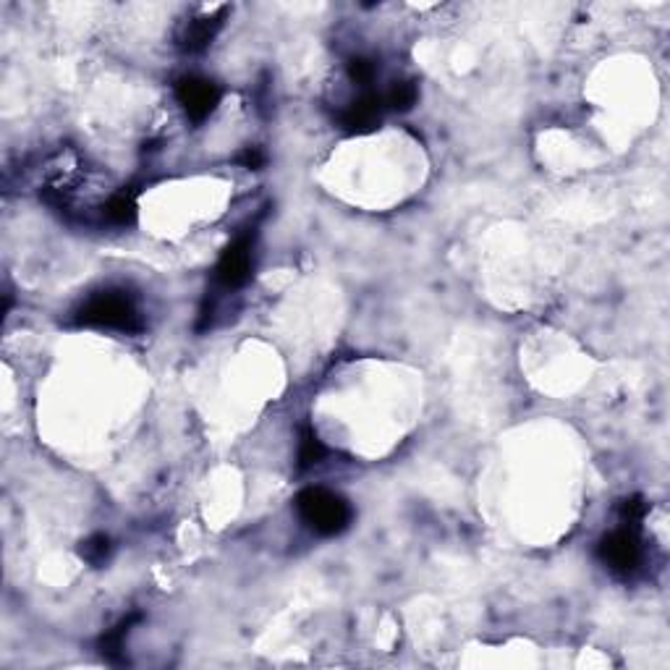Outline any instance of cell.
Returning <instances> with one entry per match:
<instances>
[{"label": "cell", "instance_id": "6da1fadb", "mask_svg": "<svg viewBox=\"0 0 670 670\" xmlns=\"http://www.w3.org/2000/svg\"><path fill=\"white\" fill-rule=\"evenodd\" d=\"M77 322L84 327L120 330V333L142 330L139 310L126 291H103V294L92 296L77 310Z\"/></svg>", "mask_w": 670, "mask_h": 670}, {"label": "cell", "instance_id": "7a4b0ae2", "mask_svg": "<svg viewBox=\"0 0 670 670\" xmlns=\"http://www.w3.org/2000/svg\"><path fill=\"white\" fill-rule=\"evenodd\" d=\"M296 509H299V516L304 518V524L319 537H335V534L346 532L352 524V506L341 495H335L325 487L302 490L296 498Z\"/></svg>", "mask_w": 670, "mask_h": 670}, {"label": "cell", "instance_id": "3957f363", "mask_svg": "<svg viewBox=\"0 0 670 670\" xmlns=\"http://www.w3.org/2000/svg\"><path fill=\"white\" fill-rule=\"evenodd\" d=\"M597 555L610 571H616L621 576H629L641 563V545H639V537H636L633 529L621 526V529H616V532H610L608 537L600 540Z\"/></svg>", "mask_w": 670, "mask_h": 670}, {"label": "cell", "instance_id": "277c9868", "mask_svg": "<svg viewBox=\"0 0 670 670\" xmlns=\"http://www.w3.org/2000/svg\"><path fill=\"white\" fill-rule=\"evenodd\" d=\"M176 100L189 119L194 123H202L218 108L220 89L215 81L202 79V77H181L176 81Z\"/></svg>", "mask_w": 670, "mask_h": 670}, {"label": "cell", "instance_id": "5b68a950", "mask_svg": "<svg viewBox=\"0 0 670 670\" xmlns=\"http://www.w3.org/2000/svg\"><path fill=\"white\" fill-rule=\"evenodd\" d=\"M254 238L238 236L220 257L218 268H215V277L223 288H238L244 285L249 276H252V265H254V254H252Z\"/></svg>", "mask_w": 670, "mask_h": 670}, {"label": "cell", "instance_id": "8992f818", "mask_svg": "<svg viewBox=\"0 0 670 670\" xmlns=\"http://www.w3.org/2000/svg\"><path fill=\"white\" fill-rule=\"evenodd\" d=\"M223 16H226V8H220L218 13H207V16H197V19H189L181 24L178 35H176V42L184 53H202L204 47H210V42L215 40V35L220 32L223 27Z\"/></svg>", "mask_w": 670, "mask_h": 670}, {"label": "cell", "instance_id": "52a82bcc", "mask_svg": "<svg viewBox=\"0 0 670 670\" xmlns=\"http://www.w3.org/2000/svg\"><path fill=\"white\" fill-rule=\"evenodd\" d=\"M383 97L380 95H372V92H364L361 97H356L354 103L341 113V126L349 131V134H364V131H372L380 120V113H383Z\"/></svg>", "mask_w": 670, "mask_h": 670}, {"label": "cell", "instance_id": "ba28073f", "mask_svg": "<svg viewBox=\"0 0 670 670\" xmlns=\"http://www.w3.org/2000/svg\"><path fill=\"white\" fill-rule=\"evenodd\" d=\"M142 616L139 613H131L128 618H123L120 624H116L111 631H105L103 636H100V652L111 660V663H123V647H126V636H128V631L131 626L139 621Z\"/></svg>", "mask_w": 670, "mask_h": 670}, {"label": "cell", "instance_id": "9c48e42d", "mask_svg": "<svg viewBox=\"0 0 670 670\" xmlns=\"http://www.w3.org/2000/svg\"><path fill=\"white\" fill-rule=\"evenodd\" d=\"M325 456H327L325 443H322L319 434L307 425V427L302 430V440H299V467H302V469H312V467L325 461Z\"/></svg>", "mask_w": 670, "mask_h": 670}, {"label": "cell", "instance_id": "30bf717a", "mask_svg": "<svg viewBox=\"0 0 670 670\" xmlns=\"http://www.w3.org/2000/svg\"><path fill=\"white\" fill-rule=\"evenodd\" d=\"M105 218L113 226H131L136 220V197L134 192H119L105 204Z\"/></svg>", "mask_w": 670, "mask_h": 670}, {"label": "cell", "instance_id": "8fae6325", "mask_svg": "<svg viewBox=\"0 0 670 670\" xmlns=\"http://www.w3.org/2000/svg\"><path fill=\"white\" fill-rule=\"evenodd\" d=\"M417 97H419V87L414 81H401L383 97V103L388 108L398 111V113H406V111H411L417 105Z\"/></svg>", "mask_w": 670, "mask_h": 670}, {"label": "cell", "instance_id": "7c38bea8", "mask_svg": "<svg viewBox=\"0 0 670 670\" xmlns=\"http://www.w3.org/2000/svg\"><path fill=\"white\" fill-rule=\"evenodd\" d=\"M111 550H113V545L105 534H92L89 540H84L79 545L81 560L89 566H103L111 558Z\"/></svg>", "mask_w": 670, "mask_h": 670}, {"label": "cell", "instance_id": "4fadbf2b", "mask_svg": "<svg viewBox=\"0 0 670 670\" xmlns=\"http://www.w3.org/2000/svg\"><path fill=\"white\" fill-rule=\"evenodd\" d=\"M644 516H647V503L639 498V495H633V498H626L624 503H621V509H618V518H621V524L626 526V529H639V524L644 521Z\"/></svg>", "mask_w": 670, "mask_h": 670}, {"label": "cell", "instance_id": "5bb4252c", "mask_svg": "<svg viewBox=\"0 0 670 670\" xmlns=\"http://www.w3.org/2000/svg\"><path fill=\"white\" fill-rule=\"evenodd\" d=\"M346 71H349V77L356 84H369V81L375 79V74H377V66H375V61H369L364 55H356V58H352L346 63Z\"/></svg>", "mask_w": 670, "mask_h": 670}, {"label": "cell", "instance_id": "9a60e30c", "mask_svg": "<svg viewBox=\"0 0 670 670\" xmlns=\"http://www.w3.org/2000/svg\"><path fill=\"white\" fill-rule=\"evenodd\" d=\"M236 160L244 165V168L257 170V168H262V165H265V153H262L260 147H246V150H244Z\"/></svg>", "mask_w": 670, "mask_h": 670}]
</instances>
